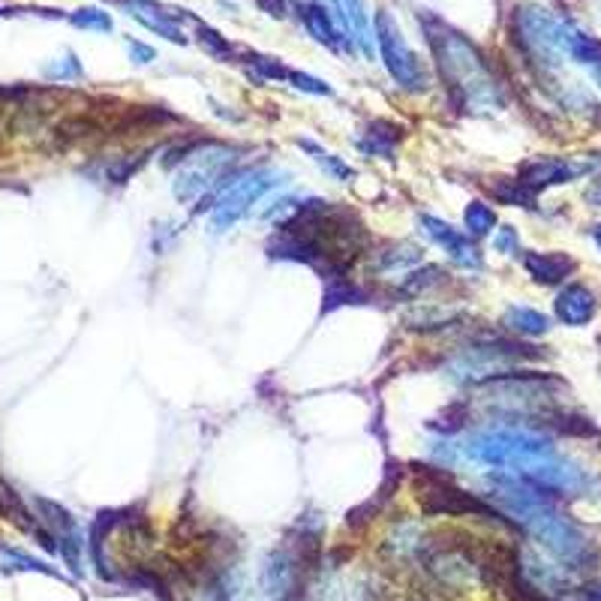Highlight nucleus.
<instances>
[{"mask_svg": "<svg viewBox=\"0 0 601 601\" xmlns=\"http://www.w3.org/2000/svg\"><path fill=\"white\" fill-rule=\"evenodd\" d=\"M490 499L497 502V508L505 514V521L521 526L538 538L556 563H563L572 572H583L592 563V545L583 535L580 526H574L565 514H559L554 502L547 499V493L535 488L521 475H493L490 479Z\"/></svg>", "mask_w": 601, "mask_h": 601, "instance_id": "nucleus-1", "label": "nucleus"}, {"mask_svg": "<svg viewBox=\"0 0 601 601\" xmlns=\"http://www.w3.org/2000/svg\"><path fill=\"white\" fill-rule=\"evenodd\" d=\"M427 37H430L433 54L439 61V72L446 79L448 90L455 94L460 109L466 112H493L502 109L505 96L493 79V72L484 61V54L475 48L463 34L446 28L442 21H424Z\"/></svg>", "mask_w": 601, "mask_h": 601, "instance_id": "nucleus-2", "label": "nucleus"}, {"mask_svg": "<svg viewBox=\"0 0 601 601\" xmlns=\"http://www.w3.org/2000/svg\"><path fill=\"white\" fill-rule=\"evenodd\" d=\"M241 151L232 145H199L184 163H178L171 193L180 205H193L213 193L223 180H229V171L238 166Z\"/></svg>", "mask_w": 601, "mask_h": 601, "instance_id": "nucleus-3", "label": "nucleus"}, {"mask_svg": "<svg viewBox=\"0 0 601 601\" xmlns=\"http://www.w3.org/2000/svg\"><path fill=\"white\" fill-rule=\"evenodd\" d=\"M469 460L481 466H499V469H521L532 460L556 455L554 442L547 436L535 433V430H488L479 433L475 439H469L466 446Z\"/></svg>", "mask_w": 601, "mask_h": 601, "instance_id": "nucleus-4", "label": "nucleus"}, {"mask_svg": "<svg viewBox=\"0 0 601 601\" xmlns=\"http://www.w3.org/2000/svg\"><path fill=\"white\" fill-rule=\"evenodd\" d=\"M415 499L422 512L430 517H484L493 523H512L502 521V512L484 505L472 493L460 490L448 475L436 472L430 466H415Z\"/></svg>", "mask_w": 601, "mask_h": 601, "instance_id": "nucleus-5", "label": "nucleus"}, {"mask_svg": "<svg viewBox=\"0 0 601 601\" xmlns=\"http://www.w3.org/2000/svg\"><path fill=\"white\" fill-rule=\"evenodd\" d=\"M514 39L545 70H559L568 61V24L541 6L526 4L514 13Z\"/></svg>", "mask_w": 601, "mask_h": 601, "instance_id": "nucleus-6", "label": "nucleus"}, {"mask_svg": "<svg viewBox=\"0 0 601 601\" xmlns=\"http://www.w3.org/2000/svg\"><path fill=\"white\" fill-rule=\"evenodd\" d=\"M283 180H286V171H280V169H253V171H246L244 178L229 180L223 187V193H220L211 205V232L213 235L229 232V229H232L238 220L262 199V196L271 193L274 187H280Z\"/></svg>", "mask_w": 601, "mask_h": 601, "instance_id": "nucleus-7", "label": "nucleus"}, {"mask_svg": "<svg viewBox=\"0 0 601 601\" xmlns=\"http://www.w3.org/2000/svg\"><path fill=\"white\" fill-rule=\"evenodd\" d=\"M376 48L385 61V70L391 72V79L406 90H424L430 85L424 63L418 61V54L406 46V39L400 34V24L391 13H376Z\"/></svg>", "mask_w": 601, "mask_h": 601, "instance_id": "nucleus-8", "label": "nucleus"}, {"mask_svg": "<svg viewBox=\"0 0 601 601\" xmlns=\"http://www.w3.org/2000/svg\"><path fill=\"white\" fill-rule=\"evenodd\" d=\"M517 475L535 484V488L550 490V493H565V497H578V493H587L592 488V479L578 463L556 455L532 460V463L517 469Z\"/></svg>", "mask_w": 601, "mask_h": 601, "instance_id": "nucleus-9", "label": "nucleus"}, {"mask_svg": "<svg viewBox=\"0 0 601 601\" xmlns=\"http://www.w3.org/2000/svg\"><path fill=\"white\" fill-rule=\"evenodd\" d=\"M517 578H521L530 589L541 592V596H547V598L565 596V592H572V587H574L572 568L550 563V559L535 554V550H521V556H517Z\"/></svg>", "mask_w": 601, "mask_h": 601, "instance_id": "nucleus-10", "label": "nucleus"}, {"mask_svg": "<svg viewBox=\"0 0 601 601\" xmlns=\"http://www.w3.org/2000/svg\"><path fill=\"white\" fill-rule=\"evenodd\" d=\"M422 232H424L427 238H430L433 244H439L442 250H446L448 256L455 259L460 268H481V253H479V246L469 241V235H463V232H460V229L448 226L446 220L424 213V217H422Z\"/></svg>", "mask_w": 601, "mask_h": 601, "instance_id": "nucleus-11", "label": "nucleus"}, {"mask_svg": "<svg viewBox=\"0 0 601 601\" xmlns=\"http://www.w3.org/2000/svg\"><path fill=\"white\" fill-rule=\"evenodd\" d=\"M298 15H301V21H304V28L310 30V37L313 39H319L322 46H328V48H334V52H352V37H349V30H346V37H343V28H337V21H334V13H328L319 0H298Z\"/></svg>", "mask_w": 601, "mask_h": 601, "instance_id": "nucleus-12", "label": "nucleus"}, {"mask_svg": "<svg viewBox=\"0 0 601 601\" xmlns=\"http://www.w3.org/2000/svg\"><path fill=\"white\" fill-rule=\"evenodd\" d=\"M583 169L587 166H578V163H568V160H556V156H541V160L523 163L517 180H521L523 187H530L532 193H538V189L568 184V180L578 178Z\"/></svg>", "mask_w": 601, "mask_h": 601, "instance_id": "nucleus-13", "label": "nucleus"}, {"mask_svg": "<svg viewBox=\"0 0 601 601\" xmlns=\"http://www.w3.org/2000/svg\"><path fill=\"white\" fill-rule=\"evenodd\" d=\"M298 559L289 550H274V554L265 556V565H262V589L271 601H283L295 592V583H298Z\"/></svg>", "mask_w": 601, "mask_h": 601, "instance_id": "nucleus-14", "label": "nucleus"}, {"mask_svg": "<svg viewBox=\"0 0 601 601\" xmlns=\"http://www.w3.org/2000/svg\"><path fill=\"white\" fill-rule=\"evenodd\" d=\"M337 10L343 15V24L346 30H349L352 43L361 48V54H364L367 61H373L379 48H376V24L370 21L367 4L364 0H337Z\"/></svg>", "mask_w": 601, "mask_h": 601, "instance_id": "nucleus-15", "label": "nucleus"}, {"mask_svg": "<svg viewBox=\"0 0 601 601\" xmlns=\"http://www.w3.org/2000/svg\"><path fill=\"white\" fill-rule=\"evenodd\" d=\"M554 310H556V319L563 325L580 328V325H587L592 316H596V295H592L587 286L572 283V286H565V289L556 295Z\"/></svg>", "mask_w": 601, "mask_h": 601, "instance_id": "nucleus-16", "label": "nucleus"}, {"mask_svg": "<svg viewBox=\"0 0 601 601\" xmlns=\"http://www.w3.org/2000/svg\"><path fill=\"white\" fill-rule=\"evenodd\" d=\"M123 6H127V13L133 15L138 24H145L147 30H154V34H160L163 39H171V43L184 46L187 37L180 34V28L175 24V13L171 10H163V6L151 4V0H121Z\"/></svg>", "mask_w": 601, "mask_h": 601, "instance_id": "nucleus-17", "label": "nucleus"}, {"mask_svg": "<svg viewBox=\"0 0 601 601\" xmlns=\"http://www.w3.org/2000/svg\"><path fill=\"white\" fill-rule=\"evenodd\" d=\"M523 268L535 283L541 286H556L574 271V259L565 253H526Z\"/></svg>", "mask_w": 601, "mask_h": 601, "instance_id": "nucleus-18", "label": "nucleus"}, {"mask_svg": "<svg viewBox=\"0 0 601 601\" xmlns=\"http://www.w3.org/2000/svg\"><path fill=\"white\" fill-rule=\"evenodd\" d=\"M400 138H403V129L397 127V123H391V121H373L355 145H358V151L367 154V156L391 160V154H394V147L400 145Z\"/></svg>", "mask_w": 601, "mask_h": 601, "instance_id": "nucleus-19", "label": "nucleus"}, {"mask_svg": "<svg viewBox=\"0 0 601 601\" xmlns=\"http://www.w3.org/2000/svg\"><path fill=\"white\" fill-rule=\"evenodd\" d=\"M502 322H505L508 331L523 334V337H545L550 331V319L532 307H508Z\"/></svg>", "mask_w": 601, "mask_h": 601, "instance_id": "nucleus-20", "label": "nucleus"}, {"mask_svg": "<svg viewBox=\"0 0 601 601\" xmlns=\"http://www.w3.org/2000/svg\"><path fill=\"white\" fill-rule=\"evenodd\" d=\"M418 262H422V250H418V246H413V244H397L394 250L379 253L376 271H379V274H403V277H406L409 268L418 265Z\"/></svg>", "mask_w": 601, "mask_h": 601, "instance_id": "nucleus-21", "label": "nucleus"}, {"mask_svg": "<svg viewBox=\"0 0 601 601\" xmlns=\"http://www.w3.org/2000/svg\"><path fill=\"white\" fill-rule=\"evenodd\" d=\"M463 226L469 238H488L497 232V211L488 202H469L463 211Z\"/></svg>", "mask_w": 601, "mask_h": 601, "instance_id": "nucleus-22", "label": "nucleus"}, {"mask_svg": "<svg viewBox=\"0 0 601 601\" xmlns=\"http://www.w3.org/2000/svg\"><path fill=\"white\" fill-rule=\"evenodd\" d=\"M340 304H364V292L349 283V277H328L325 280V307L322 313H331Z\"/></svg>", "mask_w": 601, "mask_h": 601, "instance_id": "nucleus-23", "label": "nucleus"}, {"mask_svg": "<svg viewBox=\"0 0 601 601\" xmlns=\"http://www.w3.org/2000/svg\"><path fill=\"white\" fill-rule=\"evenodd\" d=\"M493 199L502 205H517V208H530L535 202V193L530 187H523L521 180H493Z\"/></svg>", "mask_w": 601, "mask_h": 601, "instance_id": "nucleus-24", "label": "nucleus"}, {"mask_svg": "<svg viewBox=\"0 0 601 601\" xmlns=\"http://www.w3.org/2000/svg\"><path fill=\"white\" fill-rule=\"evenodd\" d=\"M298 145H301L304 151H307V154L313 156V160L319 163V166H322V169L328 171V175H334V178H340V180H346V178H352V175H355V171H352V169H349V166H346V163H343V156H334V154H328L325 147L313 145L310 138H301Z\"/></svg>", "mask_w": 601, "mask_h": 601, "instance_id": "nucleus-25", "label": "nucleus"}, {"mask_svg": "<svg viewBox=\"0 0 601 601\" xmlns=\"http://www.w3.org/2000/svg\"><path fill=\"white\" fill-rule=\"evenodd\" d=\"M213 601H262V596L241 574H229V578L220 580V589L213 592Z\"/></svg>", "mask_w": 601, "mask_h": 601, "instance_id": "nucleus-26", "label": "nucleus"}, {"mask_svg": "<svg viewBox=\"0 0 601 601\" xmlns=\"http://www.w3.org/2000/svg\"><path fill=\"white\" fill-rule=\"evenodd\" d=\"M442 277H446V271L436 268V265H424L422 271H409V274L403 277V292H406V295H422L427 289H433V286H439Z\"/></svg>", "mask_w": 601, "mask_h": 601, "instance_id": "nucleus-27", "label": "nucleus"}, {"mask_svg": "<svg viewBox=\"0 0 601 601\" xmlns=\"http://www.w3.org/2000/svg\"><path fill=\"white\" fill-rule=\"evenodd\" d=\"M70 21L81 30H100V34H109L112 30V15L103 10H79L70 15Z\"/></svg>", "mask_w": 601, "mask_h": 601, "instance_id": "nucleus-28", "label": "nucleus"}, {"mask_svg": "<svg viewBox=\"0 0 601 601\" xmlns=\"http://www.w3.org/2000/svg\"><path fill=\"white\" fill-rule=\"evenodd\" d=\"M0 563L10 565V568H19V572H43V574H54L52 568L43 565L39 559L21 554V550H10V547H0Z\"/></svg>", "mask_w": 601, "mask_h": 601, "instance_id": "nucleus-29", "label": "nucleus"}, {"mask_svg": "<svg viewBox=\"0 0 601 601\" xmlns=\"http://www.w3.org/2000/svg\"><path fill=\"white\" fill-rule=\"evenodd\" d=\"M43 72L54 81H72V79H81V63L76 54H63L61 61L48 63Z\"/></svg>", "mask_w": 601, "mask_h": 601, "instance_id": "nucleus-30", "label": "nucleus"}, {"mask_svg": "<svg viewBox=\"0 0 601 601\" xmlns=\"http://www.w3.org/2000/svg\"><path fill=\"white\" fill-rule=\"evenodd\" d=\"M196 37H199V43L208 48L213 57H223V61H226V57L232 54V46H229L226 39L217 34V30L205 28V24H196Z\"/></svg>", "mask_w": 601, "mask_h": 601, "instance_id": "nucleus-31", "label": "nucleus"}, {"mask_svg": "<svg viewBox=\"0 0 601 601\" xmlns=\"http://www.w3.org/2000/svg\"><path fill=\"white\" fill-rule=\"evenodd\" d=\"M493 250L502 253V256H514L517 250H521V238H517V229L514 226H502L493 232Z\"/></svg>", "mask_w": 601, "mask_h": 601, "instance_id": "nucleus-32", "label": "nucleus"}, {"mask_svg": "<svg viewBox=\"0 0 601 601\" xmlns=\"http://www.w3.org/2000/svg\"><path fill=\"white\" fill-rule=\"evenodd\" d=\"M289 81L304 94H316V96H331V88L325 85L322 79H313L307 72H289Z\"/></svg>", "mask_w": 601, "mask_h": 601, "instance_id": "nucleus-33", "label": "nucleus"}, {"mask_svg": "<svg viewBox=\"0 0 601 601\" xmlns=\"http://www.w3.org/2000/svg\"><path fill=\"white\" fill-rule=\"evenodd\" d=\"M250 63H253V67H256L265 79H274V81L289 79V70H286L280 61H274V57H256V54H250Z\"/></svg>", "mask_w": 601, "mask_h": 601, "instance_id": "nucleus-34", "label": "nucleus"}, {"mask_svg": "<svg viewBox=\"0 0 601 601\" xmlns=\"http://www.w3.org/2000/svg\"><path fill=\"white\" fill-rule=\"evenodd\" d=\"M127 48H129V57H133L136 63H151L154 57H156L154 48H151V46H145V43H138V39H129Z\"/></svg>", "mask_w": 601, "mask_h": 601, "instance_id": "nucleus-35", "label": "nucleus"}, {"mask_svg": "<svg viewBox=\"0 0 601 601\" xmlns=\"http://www.w3.org/2000/svg\"><path fill=\"white\" fill-rule=\"evenodd\" d=\"M256 4L268 15H274V19H283V15H286V4H283V0H256Z\"/></svg>", "mask_w": 601, "mask_h": 601, "instance_id": "nucleus-36", "label": "nucleus"}, {"mask_svg": "<svg viewBox=\"0 0 601 601\" xmlns=\"http://www.w3.org/2000/svg\"><path fill=\"white\" fill-rule=\"evenodd\" d=\"M587 202L596 205V208H601V178H596L587 189Z\"/></svg>", "mask_w": 601, "mask_h": 601, "instance_id": "nucleus-37", "label": "nucleus"}, {"mask_svg": "<svg viewBox=\"0 0 601 601\" xmlns=\"http://www.w3.org/2000/svg\"><path fill=\"white\" fill-rule=\"evenodd\" d=\"M583 601H601V583H596V587H587V589H583Z\"/></svg>", "mask_w": 601, "mask_h": 601, "instance_id": "nucleus-38", "label": "nucleus"}, {"mask_svg": "<svg viewBox=\"0 0 601 601\" xmlns=\"http://www.w3.org/2000/svg\"><path fill=\"white\" fill-rule=\"evenodd\" d=\"M592 79H596V85L601 90V63H598V67H592Z\"/></svg>", "mask_w": 601, "mask_h": 601, "instance_id": "nucleus-39", "label": "nucleus"}, {"mask_svg": "<svg viewBox=\"0 0 601 601\" xmlns=\"http://www.w3.org/2000/svg\"><path fill=\"white\" fill-rule=\"evenodd\" d=\"M596 244H598V250H601V226H596Z\"/></svg>", "mask_w": 601, "mask_h": 601, "instance_id": "nucleus-40", "label": "nucleus"}]
</instances>
